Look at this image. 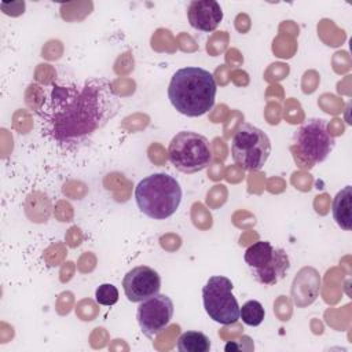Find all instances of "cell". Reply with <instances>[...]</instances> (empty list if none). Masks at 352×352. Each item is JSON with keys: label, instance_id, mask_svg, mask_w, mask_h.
Instances as JSON below:
<instances>
[{"label": "cell", "instance_id": "obj_9", "mask_svg": "<svg viewBox=\"0 0 352 352\" xmlns=\"http://www.w3.org/2000/svg\"><path fill=\"white\" fill-rule=\"evenodd\" d=\"M173 301L166 294H154L140 301L136 311V320L142 333L153 340L164 331L173 318Z\"/></svg>", "mask_w": 352, "mask_h": 352}, {"label": "cell", "instance_id": "obj_13", "mask_svg": "<svg viewBox=\"0 0 352 352\" xmlns=\"http://www.w3.org/2000/svg\"><path fill=\"white\" fill-rule=\"evenodd\" d=\"M180 352H209L210 349V340L206 334L201 331H184L176 344Z\"/></svg>", "mask_w": 352, "mask_h": 352}, {"label": "cell", "instance_id": "obj_10", "mask_svg": "<svg viewBox=\"0 0 352 352\" xmlns=\"http://www.w3.org/2000/svg\"><path fill=\"white\" fill-rule=\"evenodd\" d=\"M122 289L128 301L140 302L160 293L161 276L148 265H138L125 274Z\"/></svg>", "mask_w": 352, "mask_h": 352}, {"label": "cell", "instance_id": "obj_6", "mask_svg": "<svg viewBox=\"0 0 352 352\" xmlns=\"http://www.w3.org/2000/svg\"><path fill=\"white\" fill-rule=\"evenodd\" d=\"M243 258L256 280L264 286L276 285L290 268V258L286 250L274 248L268 241H257L250 245L245 250Z\"/></svg>", "mask_w": 352, "mask_h": 352}, {"label": "cell", "instance_id": "obj_4", "mask_svg": "<svg viewBox=\"0 0 352 352\" xmlns=\"http://www.w3.org/2000/svg\"><path fill=\"white\" fill-rule=\"evenodd\" d=\"M294 144L292 151L296 161L301 162V166L308 168L319 162H323L331 150L336 140L330 133L327 122L323 118H309L294 133Z\"/></svg>", "mask_w": 352, "mask_h": 352}, {"label": "cell", "instance_id": "obj_3", "mask_svg": "<svg viewBox=\"0 0 352 352\" xmlns=\"http://www.w3.org/2000/svg\"><path fill=\"white\" fill-rule=\"evenodd\" d=\"M135 199L143 214L154 220H165L179 209L182 187L170 175L153 173L138 183Z\"/></svg>", "mask_w": 352, "mask_h": 352}, {"label": "cell", "instance_id": "obj_7", "mask_svg": "<svg viewBox=\"0 0 352 352\" xmlns=\"http://www.w3.org/2000/svg\"><path fill=\"white\" fill-rule=\"evenodd\" d=\"M271 154V140L260 128L242 122L231 142V155L245 170H260Z\"/></svg>", "mask_w": 352, "mask_h": 352}, {"label": "cell", "instance_id": "obj_5", "mask_svg": "<svg viewBox=\"0 0 352 352\" xmlns=\"http://www.w3.org/2000/svg\"><path fill=\"white\" fill-rule=\"evenodd\" d=\"M168 158L177 170L191 175L208 168L213 154L205 136L191 131H182L172 138L168 147Z\"/></svg>", "mask_w": 352, "mask_h": 352}, {"label": "cell", "instance_id": "obj_12", "mask_svg": "<svg viewBox=\"0 0 352 352\" xmlns=\"http://www.w3.org/2000/svg\"><path fill=\"white\" fill-rule=\"evenodd\" d=\"M351 208H352V187L345 186L341 191L336 194L331 204L333 217L338 224V227H341L345 231L351 230V223H352Z\"/></svg>", "mask_w": 352, "mask_h": 352}, {"label": "cell", "instance_id": "obj_2", "mask_svg": "<svg viewBox=\"0 0 352 352\" xmlns=\"http://www.w3.org/2000/svg\"><path fill=\"white\" fill-rule=\"evenodd\" d=\"M217 84L213 74L198 66L176 70L168 87L172 106L183 116L199 117L214 104Z\"/></svg>", "mask_w": 352, "mask_h": 352}, {"label": "cell", "instance_id": "obj_14", "mask_svg": "<svg viewBox=\"0 0 352 352\" xmlns=\"http://www.w3.org/2000/svg\"><path fill=\"white\" fill-rule=\"evenodd\" d=\"M265 311L257 300H249L239 307V319L248 326H258L264 320Z\"/></svg>", "mask_w": 352, "mask_h": 352}, {"label": "cell", "instance_id": "obj_1", "mask_svg": "<svg viewBox=\"0 0 352 352\" xmlns=\"http://www.w3.org/2000/svg\"><path fill=\"white\" fill-rule=\"evenodd\" d=\"M120 109L121 99L107 78L58 80L44 87L37 117L45 136L73 150L89 142Z\"/></svg>", "mask_w": 352, "mask_h": 352}, {"label": "cell", "instance_id": "obj_15", "mask_svg": "<svg viewBox=\"0 0 352 352\" xmlns=\"http://www.w3.org/2000/svg\"><path fill=\"white\" fill-rule=\"evenodd\" d=\"M95 301L100 305H114L118 301V289L111 283H102L95 290Z\"/></svg>", "mask_w": 352, "mask_h": 352}, {"label": "cell", "instance_id": "obj_11", "mask_svg": "<svg viewBox=\"0 0 352 352\" xmlns=\"http://www.w3.org/2000/svg\"><path fill=\"white\" fill-rule=\"evenodd\" d=\"M190 25L201 32H212L223 21V10L216 0H194L187 7Z\"/></svg>", "mask_w": 352, "mask_h": 352}, {"label": "cell", "instance_id": "obj_8", "mask_svg": "<svg viewBox=\"0 0 352 352\" xmlns=\"http://www.w3.org/2000/svg\"><path fill=\"white\" fill-rule=\"evenodd\" d=\"M232 282L223 275L208 279L202 287V301L208 316L220 324H234L239 319V305L232 293Z\"/></svg>", "mask_w": 352, "mask_h": 352}]
</instances>
